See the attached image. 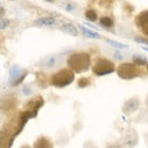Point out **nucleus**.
<instances>
[{
	"label": "nucleus",
	"instance_id": "1",
	"mask_svg": "<svg viewBox=\"0 0 148 148\" xmlns=\"http://www.w3.org/2000/svg\"><path fill=\"white\" fill-rule=\"evenodd\" d=\"M29 118L25 112L10 117L0 130V148H11Z\"/></svg>",
	"mask_w": 148,
	"mask_h": 148
},
{
	"label": "nucleus",
	"instance_id": "2",
	"mask_svg": "<svg viewBox=\"0 0 148 148\" xmlns=\"http://www.w3.org/2000/svg\"><path fill=\"white\" fill-rule=\"evenodd\" d=\"M67 64L76 73L85 72L90 66V56L87 53H73L67 59Z\"/></svg>",
	"mask_w": 148,
	"mask_h": 148
},
{
	"label": "nucleus",
	"instance_id": "3",
	"mask_svg": "<svg viewBox=\"0 0 148 148\" xmlns=\"http://www.w3.org/2000/svg\"><path fill=\"white\" fill-rule=\"evenodd\" d=\"M51 84L58 88H64L71 85L75 80V74L71 70L64 68L54 73L51 78Z\"/></svg>",
	"mask_w": 148,
	"mask_h": 148
},
{
	"label": "nucleus",
	"instance_id": "4",
	"mask_svg": "<svg viewBox=\"0 0 148 148\" xmlns=\"http://www.w3.org/2000/svg\"><path fill=\"white\" fill-rule=\"evenodd\" d=\"M117 75L124 80H132L140 75V71L136 64L123 63L117 68Z\"/></svg>",
	"mask_w": 148,
	"mask_h": 148
},
{
	"label": "nucleus",
	"instance_id": "5",
	"mask_svg": "<svg viewBox=\"0 0 148 148\" xmlns=\"http://www.w3.org/2000/svg\"><path fill=\"white\" fill-rule=\"evenodd\" d=\"M92 71L97 76H104L115 71V65L108 59L99 58L92 67Z\"/></svg>",
	"mask_w": 148,
	"mask_h": 148
},
{
	"label": "nucleus",
	"instance_id": "6",
	"mask_svg": "<svg viewBox=\"0 0 148 148\" xmlns=\"http://www.w3.org/2000/svg\"><path fill=\"white\" fill-rule=\"evenodd\" d=\"M27 74L23 73L22 69L17 65L12 66L10 71V77L9 80L11 82V84L13 86L20 85V83L23 82V81L26 78Z\"/></svg>",
	"mask_w": 148,
	"mask_h": 148
},
{
	"label": "nucleus",
	"instance_id": "7",
	"mask_svg": "<svg viewBox=\"0 0 148 148\" xmlns=\"http://www.w3.org/2000/svg\"><path fill=\"white\" fill-rule=\"evenodd\" d=\"M135 23L140 31L148 36V10L140 12L135 18Z\"/></svg>",
	"mask_w": 148,
	"mask_h": 148
},
{
	"label": "nucleus",
	"instance_id": "8",
	"mask_svg": "<svg viewBox=\"0 0 148 148\" xmlns=\"http://www.w3.org/2000/svg\"><path fill=\"white\" fill-rule=\"evenodd\" d=\"M122 142L126 148H134L138 143V134L134 130H129L124 134Z\"/></svg>",
	"mask_w": 148,
	"mask_h": 148
},
{
	"label": "nucleus",
	"instance_id": "9",
	"mask_svg": "<svg viewBox=\"0 0 148 148\" xmlns=\"http://www.w3.org/2000/svg\"><path fill=\"white\" fill-rule=\"evenodd\" d=\"M35 99H36L29 101L27 104V111L25 112L27 113L29 119L32 118V117L36 116V113L38 112L40 108L44 104V102H43V99H42L41 98L40 99L35 98Z\"/></svg>",
	"mask_w": 148,
	"mask_h": 148
},
{
	"label": "nucleus",
	"instance_id": "10",
	"mask_svg": "<svg viewBox=\"0 0 148 148\" xmlns=\"http://www.w3.org/2000/svg\"><path fill=\"white\" fill-rule=\"evenodd\" d=\"M34 148H53V144L49 137L40 136L34 142Z\"/></svg>",
	"mask_w": 148,
	"mask_h": 148
},
{
	"label": "nucleus",
	"instance_id": "11",
	"mask_svg": "<svg viewBox=\"0 0 148 148\" xmlns=\"http://www.w3.org/2000/svg\"><path fill=\"white\" fill-rule=\"evenodd\" d=\"M15 106V99L12 96H6L0 100V109L3 112H8Z\"/></svg>",
	"mask_w": 148,
	"mask_h": 148
},
{
	"label": "nucleus",
	"instance_id": "12",
	"mask_svg": "<svg viewBox=\"0 0 148 148\" xmlns=\"http://www.w3.org/2000/svg\"><path fill=\"white\" fill-rule=\"evenodd\" d=\"M139 106V102L137 99H129L128 101H126L124 104L123 107V110L125 113L130 114L136 111V109H137Z\"/></svg>",
	"mask_w": 148,
	"mask_h": 148
},
{
	"label": "nucleus",
	"instance_id": "13",
	"mask_svg": "<svg viewBox=\"0 0 148 148\" xmlns=\"http://www.w3.org/2000/svg\"><path fill=\"white\" fill-rule=\"evenodd\" d=\"M79 29H80L82 34L85 37L94 40H99L101 38V35L98 32L94 31V30H92V29H89V28H88L83 25H79Z\"/></svg>",
	"mask_w": 148,
	"mask_h": 148
},
{
	"label": "nucleus",
	"instance_id": "14",
	"mask_svg": "<svg viewBox=\"0 0 148 148\" xmlns=\"http://www.w3.org/2000/svg\"><path fill=\"white\" fill-rule=\"evenodd\" d=\"M56 23V20L51 16L40 17L34 22V24L38 27H52Z\"/></svg>",
	"mask_w": 148,
	"mask_h": 148
},
{
	"label": "nucleus",
	"instance_id": "15",
	"mask_svg": "<svg viewBox=\"0 0 148 148\" xmlns=\"http://www.w3.org/2000/svg\"><path fill=\"white\" fill-rule=\"evenodd\" d=\"M61 29L63 32H64L65 34L71 35L72 36H77L79 34V31H78V28L73 25L72 23H64V24L61 25Z\"/></svg>",
	"mask_w": 148,
	"mask_h": 148
},
{
	"label": "nucleus",
	"instance_id": "16",
	"mask_svg": "<svg viewBox=\"0 0 148 148\" xmlns=\"http://www.w3.org/2000/svg\"><path fill=\"white\" fill-rule=\"evenodd\" d=\"M133 61L134 64L137 66H143L147 64V60L145 57L140 54H135L133 57Z\"/></svg>",
	"mask_w": 148,
	"mask_h": 148
},
{
	"label": "nucleus",
	"instance_id": "17",
	"mask_svg": "<svg viewBox=\"0 0 148 148\" xmlns=\"http://www.w3.org/2000/svg\"><path fill=\"white\" fill-rule=\"evenodd\" d=\"M58 62V58L57 56H51L49 57L47 60L44 63V67L47 69H51L55 67Z\"/></svg>",
	"mask_w": 148,
	"mask_h": 148
},
{
	"label": "nucleus",
	"instance_id": "18",
	"mask_svg": "<svg viewBox=\"0 0 148 148\" xmlns=\"http://www.w3.org/2000/svg\"><path fill=\"white\" fill-rule=\"evenodd\" d=\"M99 22L100 24L106 27H108V28H110V27H112L114 26L113 20H112V18L109 16H102L100 18Z\"/></svg>",
	"mask_w": 148,
	"mask_h": 148
},
{
	"label": "nucleus",
	"instance_id": "19",
	"mask_svg": "<svg viewBox=\"0 0 148 148\" xmlns=\"http://www.w3.org/2000/svg\"><path fill=\"white\" fill-rule=\"evenodd\" d=\"M106 42L109 44H110L111 46L113 47H116L117 49H125L127 48L128 47V45H126V44H122L120 42L116 41L114 40H111V39H106Z\"/></svg>",
	"mask_w": 148,
	"mask_h": 148
},
{
	"label": "nucleus",
	"instance_id": "20",
	"mask_svg": "<svg viewBox=\"0 0 148 148\" xmlns=\"http://www.w3.org/2000/svg\"><path fill=\"white\" fill-rule=\"evenodd\" d=\"M85 15L86 19L89 20V21H92V22H95L98 18L97 12H95L94 10H88V11L85 12Z\"/></svg>",
	"mask_w": 148,
	"mask_h": 148
},
{
	"label": "nucleus",
	"instance_id": "21",
	"mask_svg": "<svg viewBox=\"0 0 148 148\" xmlns=\"http://www.w3.org/2000/svg\"><path fill=\"white\" fill-rule=\"evenodd\" d=\"M91 84L90 79L88 78H82L78 81V85L80 88L88 87Z\"/></svg>",
	"mask_w": 148,
	"mask_h": 148
},
{
	"label": "nucleus",
	"instance_id": "22",
	"mask_svg": "<svg viewBox=\"0 0 148 148\" xmlns=\"http://www.w3.org/2000/svg\"><path fill=\"white\" fill-rule=\"evenodd\" d=\"M9 24H10V20L3 17H0V30L5 29L9 26Z\"/></svg>",
	"mask_w": 148,
	"mask_h": 148
},
{
	"label": "nucleus",
	"instance_id": "23",
	"mask_svg": "<svg viewBox=\"0 0 148 148\" xmlns=\"http://www.w3.org/2000/svg\"><path fill=\"white\" fill-rule=\"evenodd\" d=\"M114 0H99V5L103 7H109L112 5Z\"/></svg>",
	"mask_w": 148,
	"mask_h": 148
},
{
	"label": "nucleus",
	"instance_id": "24",
	"mask_svg": "<svg viewBox=\"0 0 148 148\" xmlns=\"http://www.w3.org/2000/svg\"><path fill=\"white\" fill-rule=\"evenodd\" d=\"M135 40L136 42H138L140 44H147L148 46V39H146V38H142V37H136L135 38Z\"/></svg>",
	"mask_w": 148,
	"mask_h": 148
},
{
	"label": "nucleus",
	"instance_id": "25",
	"mask_svg": "<svg viewBox=\"0 0 148 148\" xmlns=\"http://www.w3.org/2000/svg\"><path fill=\"white\" fill-rule=\"evenodd\" d=\"M113 58H114L116 60H117V61H121V60L123 59V55H122L121 53H119V51L115 52L114 55H113Z\"/></svg>",
	"mask_w": 148,
	"mask_h": 148
},
{
	"label": "nucleus",
	"instance_id": "26",
	"mask_svg": "<svg viewBox=\"0 0 148 148\" xmlns=\"http://www.w3.org/2000/svg\"><path fill=\"white\" fill-rule=\"evenodd\" d=\"M87 27H89L90 28H92V29H96V30H98V27H95L94 25H92L91 23H88V22H85L84 23Z\"/></svg>",
	"mask_w": 148,
	"mask_h": 148
},
{
	"label": "nucleus",
	"instance_id": "27",
	"mask_svg": "<svg viewBox=\"0 0 148 148\" xmlns=\"http://www.w3.org/2000/svg\"><path fill=\"white\" fill-rule=\"evenodd\" d=\"M5 14V10L2 6H0V17H3Z\"/></svg>",
	"mask_w": 148,
	"mask_h": 148
},
{
	"label": "nucleus",
	"instance_id": "28",
	"mask_svg": "<svg viewBox=\"0 0 148 148\" xmlns=\"http://www.w3.org/2000/svg\"><path fill=\"white\" fill-rule=\"evenodd\" d=\"M23 92H24V94H26V95H29V94H30V90L27 87H25L23 88Z\"/></svg>",
	"mask_w": 148,
	"mask_h": 148
},
{
	"label": "nucleus",
	"instance_id": "29",
	"mask_svg": "<svg viewBox=\"0 0 148 148\" xmlns=\"http://www.w3.org/2000/svg\"><path fill=\"white\" fill-rule=\"evenodd\" d=\"M73 10V6H71V5H67V8H66V10H68V11H71Z\"/></svg>",
	"mask_w": 148,
	"mask_h": 148
},
{
	"label": "nucleus",
	"instance_id": "30",
	"mask_svg": "<svg viewBox=\"0 0 148 148\" xmlns=\"http://www.w3.org/2000/svg\"><path fill=\"white\" fill-rule=\"evenodd\" d=\"M145 141H146V143H147V145L148 146V133L147 134H145Z\"/></svg>",
	"mask_w": 148,
	"mask_h": 148
},
{
	"label": "nucleus",
	"instance_id": "31",
	"mask_svg": "<svg viewBox=\"0 0 148 148\" xmlns=\"http://www.w3.org/2000/svg\"><path fill=\"white\" fill-rule=\"evenodd\" d=\"M20 148H31V147L29 145H23V147H21Z\"/></svg>",
	"mask_w": 148,
	"mask_h": 148
},
{
	"label": "nucleus",
	"instance_id": "32",
	"mask_svg": "<svg viewBox=\"0 0 148 148\" xmlns=\"http://www.w3.org/2000/svg\"><path fill=\"white\" fill-rule=\"evenodd\" d=\"M146 104H147V106L148 107V96L147 98V100H146Z\"/></svg>",
	"mask_w": 148,
	"mask_h": 148
},
{
	"label": "nucleus",
	"instance_id": "33",
	"mask_svg": "<svg viewBox=\"0 0 148 148\" xmlns=\"http://www.w3.org/2000/svg\"><path fill=\"white\" fill-rule=\"evenodd\" d=\"M143 49H144V50H146V51H148V49L147 48H143Z\"/></svg>",
	"mask_w": 148,
	"mask_h": 148
},
{
	"label": "nucleus",
	"instance_id": "34",
	"mask_svg": "<svg viewBox=\"0 0 148 148\" xmlns=\"http://www.w3.org/2000/svg\"><path fill=\"white\" fill-rule=\"evenodd\" d=\"M47 1H52V0H47Z\"/></svg>",
	"mask_w": 148,
	"mask_h": 148
},
{
	"label": "nucleus",
	"instance_id": "35",
	"mask_svg": "<svg viewBox=\"0 0 148 148\" xmlns=\"http://www.w3.org/2000/svg\"><path fill=\"white\" fill-rule=\"evenodd\" d=\"M147 69H148V64H147Z\"/></svg>",
	"mask_w": 148,
	"mask_h": 148
},
{
	"label": "nucleus",
	"instance_id": "36",
	"mask_svg": "<svg viewBox=\"0 0 148 148\" xmlns=\"http://www.w3.org/2000/svg\"><path fill=\"white\" fill-rule=\"evenodd\" d=\"M0 4H1V3H0Z\"/></svg>",
	"mask_w": 148,
	"mask_h": 148
}]
</instances>
